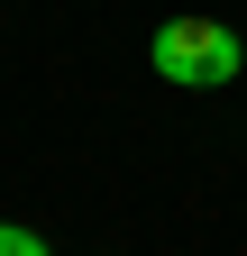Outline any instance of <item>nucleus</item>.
I'll return each mask as SVG.
<instances>
[{
	"label": "nucleus",
	"mask_w": 247,
	"mask_h": 256,
	"mask_svg": "<svg viewBox=\"0 0 247 256\" xmlns=\"http://www.w3.org/2000/svg\"><path fill=\"white\" fill-rule=\"evenodd\" d=\"M146 64H156L174 92H220V82L247 74V37L229 18H165L156 46H146Z\"/></svg>",
	"instance_id": "f257e3e1"
},
{
	"label": "nucleus",
	"mask_w": 247,
	"mask_h": 256,
	"mask_svg": "<svg viewBox=\"0 0 247 256\" xmlns=\"http://www.w3.org/2000/svg\"><path fill=\"white\" fill-rule=\"evenodd\" d=\"M0 256H46V238H37V229H10V220H0Z\"/></svg>",
	"instance_id": "f03ea898"
}]
</instances>
